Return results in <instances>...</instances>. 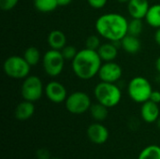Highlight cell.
Returning a JSON list of instances; mask_svg holds the SVG:
<instances>
[{
    "mask_svg": "<svg viewBox=\"0 0 160 159\" xmlns=\"http://www.w3.org/2000/svg\"><path fill=\"white\" fill-rule=\"evenodd\" d=\"M156 123H157V127H158V129L160 130V118H158V120Z\"/></svg>",
    "mask_w": 160,
    "mask_h": 159,
    "instance_id": "cell-33",
    "label": "cell"
},
{
    "mask_svg": "<svg viewBox=\"0 0 160 159\" xmlns=\"http://www.w3.org/2000/svg\"><path fill=\"white\" fill-rule=\"evenodd\" d=\"M108 0H87V3L90 7L96 9H100L104 7L107 4Z\"/></svg>",
    "mask_w": 160,
    "mask_h": 159,
    "instance_id": "cell-27",
    "label": "cell"
},
{
    "mask_svg": "<svg viewBox=\"0 0 160 159\" xmlns=\"http://www.w3.org/2000/svg\"><path fill=\"white\" fill-rule=\"evenodd\" d=\"M58 1V5L61 6V7H65V6H68L69 5L73 0H57Z\"/></svg>",
    "mask_w": 160,
    "mask_h": 159,
    "instance_id": "cell-30",
    "label": "cell"
},
{
    "mask_svg": "<svg viewBox=\"0 0 160 159\" xmlns=\"http://www.w3.org/2000/svg\"><path fill=\"white\" fill-rule=\"evenodd\" d=\"M100 39L99 37L97 35H92L89 36L86 40H85V48L90 49V50H94V51H98V48L100 47Z\"/></svg>",
    "mask_w": 160,
    "mask_h": 159,
    "instance_id": "cell-24",
    "label": "cell"
},
{
    "mask_svg": "<svg viewBox=\"0 0 160 159\" xmlns=\"http://www.w3.org/2000/svg\"><path fill=\"white\" fill-rule=\"evenodd\" d=\"M57 0H34L35 8L42 13H49L56 9L58 7Z\"/></svg>",
    "mask_w": 160,
    "mask_h": 159,
    "instance_id": "cell-20",
    "label": "cell"
},
{
    "mask_svg": "<svg viewBox=\"0 0 160 159\" xmlns=\"http://www.w3.org/2000/svg\"><path fill=\"white\" fill-rule=\"evenodd\" d=\"M160 110L158 104L148 100L142 103L141 108V117L145 123H156L159 118Z\"/></svg>",
    "mask_w": 160,
    "mask_h": 159,
    "instance_id": "cell-13",
    "label": "cell"
},
{
    "mask_svg": "<svg viewBox=\"0 0 160 159\" xmlns=\"http://www.w3.org/2000/svg\"><path fill=\"white\" fill-rule=\"evenodd\" d=\"M23 58L31 67L36 66L40 60V52L38 48L34 46H30L24 51Z\"/></svg>",
    "mask_w": 160,
    "mask_h": 159,
    "instance_id": "cell-22",
    "label": "cell"
},
{
    "mask_svg": "<svg viewBox=\"0 0 160 159\" xmlns=\"http://www.w3.org/2000/svg\"><path fill=\"white\" fill-rule=\"evenodd\" d=\"M43 92V83L38 76L32 75L23 79L21 87V95L23 100L31 102L38 101L41 98Z\"/></svg>",
    "mask_w": 160,
    "mask_h": 159,
    "instance_id": "cell-7",
    "label": "cell"
},
{
    "mask_svg": "<svg viewBox=\"0 0 160 159\" xmlns=\"http://www.w3.org/2000/svg\"><path fill=\"white\" fill-rule=\"evenodd\" d=\"M129 97L136 103H144L150 99L153 88L149 81L142 76H136L130 80L128 85Z\"/></svg>",
    "mask_w": 160,
    "mask_h": 159,
    "instance_id": "cell-4",
    "label": "cell"
},
{
    "mask_svg": "<svg viewBox=\"0 0 160 159\" xmlns=\"http://www.w3.org/2000/svg\"><path fill=\"white\" fill-rule=\"evenodd\" d=\"M138 159H160V146L156 144L146 146L139 154Z\"/></svg>",
    "mask_w": 160,
    "mask_h": 159,
    "instance_id": "cell-21",
    "label": "cell"
},
{
    "mask_svg": "<svg viewBox=\"0 0 160 159\" xmlns=\"http://www.w3.org/2000/svg\"><path fill=\"white\" fill-rule=\"evenodd\" d=\"M66 109L72 114H82L90 110L91 99L90 97L82 91H76L68 96L65 101Z\"/></svg>",
    "mask_w": 160,
    "mask_h": 159,
    "instance_id": "cell-8",
    "label": "cell"
},
{
    "mask_svg": "<svg viewBox=\"0 0 160 159\" xmlns=\"http://www.w3.org/2000/svg\"><path fill=\"white\" fill-rule=\"evenodd\" d=\"M120 45L126 52L130 54H136L142 48V43L139 37L129 34L120 41Z\"/></svg>",
    "mask_w": 160,
    "mask_h": 159,
    "instance_id": "cell-15",
    "label": "cell"
},
{
    "mask_svg": "<svg viewBox=\"0 0 160 159\" xmlns=\"http://www.w3.org/2000/svg\"><path fill=\"white\" fill-rule=\"evenodd\" d=\"M143 24L141 19H132L128 22V34L132 36L139 37L142 32Z\"/></svg>",
    "mask_w": 160,
    "mask_h": 159,
    "instance_id": "cell-23",
    "label": "cell"
},
{
    "mask_svg": "<svg viewBox=\"0 0 160 159\" xmlns=\"http://www.w3.org/2000/svg\"><path fill=\"white\" fill-rule=\"evenodd\" d=\"M37 157L38 159H51L49 152L44 149H40L37 152Z\"/></svg>",
    "mask_w": 160,
    "mask_h": 159,
    "instance_id": "cell-28",
    "label": "cell"
},
{
    "mask_svg": "<svg viewBox=\"0 0 160 159\" xmlns=\"http://www.w3.org/2000/svg\"><path fill=\"white\" fill-rule=\"evenodd\" d=\"M3 69L8 78L22 80L29 76L31 66L26 62L23 56L12 55L5 60Z\"/></svg>",
    "mask_w": 160,
    "mask_h": 159,
    "instance_id": "cell-5",
    "label": "cell"
},
{
    "mask_svg": "<svg viewBox=\"0 0 160 159\" xmlns=\"http://www.w3.org/2000/svg\"><path fill=\"white\" fill-rule=\"evenodd\" d=\"M45 95L50 101L55 104L65 102L68 97L66 87L56 81H52L47 83L45 87Z\"/></svg>",
    "mask_w": 160,
    "mask_h": 159,
    "instance_id": "cell-10",
    "label": "cell"
},
{
    "mask_svg": "<svg viewBox=\"0 0 160 159\" xmlns=\"http://www.w3.org/2000/svg\"><path fill=\"white\" fill-rule=\"evenodd\" d=\"M122 74H123V70L121 66L113 61H111V62H105L104 64L101 65L98 75L101 80V82L115 83L121 79Z\"/></svg>",
    "mask_w": 160,
    "mask_h": 159,
    "instance_id": "cell-9",
    "label": "cell"
},
{
    "mask_svg": "<svg viewBox=\"0 0 160 159\" xmlns=\"http://www.w3.org/2000/svg\"><path fill=\"white\" fill-rule=\"evenodd\" d=\"M86 134L90 142L95 144L105 143L110 136L108 128L104 125L100 124L99 122L90 125L87 128Z\"/></svg>",
    "mask_w": 160,
    "mask_h": 159,
    "instance_id": "cell-11",
    "label": "cell"
},
{
    "mask_svg": "<svg viewBox=\"0 0 160 159\" xmlns=\"http://www.w3.org/2000/svg\"><path fill=\"white\" fill-rule=\"evenodd\" d=\"M150 7L148 0H129L128 10L132 19H144Z\"/></svg>",
    "mask_w": 160,
    "mask_h": 159,
    "instance_id": "cell-12",
    "label": "cell"
},
{
    "mask_svg": "<svg viewBox=\"0 0 160 159\" xmlns=\"http://www.w3.org/2000/svg\"><path fill=\"white\" fill-rule=\"evenodd\" d=\"M65 61L66 59L64 58L61 51L51 49L47 51L42 57L43 69L48 76L55 78L62 73Z\"/></svg>",
    "mask_w": 160,
    "mask_h": 159,
    "instance_id": "cell-6",
    "label": "cell"
},
{
    "mask_svg": "<svg viewBox=\"0 0 160 159\" xmlns=\"http://www.w3.org/2000/svg\"><path fill=\"white\" fill-rule=\"evenodd\" d=\"M35 113V106L34 102L23 100L19 103L15 109L14 114L15 118L20 121H26L30 119Z\"/></svg>",
    "mask_w": 160,
    "mask_h": 159,
    "instance_id": "cell-14",
    "label": "cell"
},
{
    "mask_svg": "<svg viewBox=\"0 0 160 159\" xmlns=\"http://www.w3.org/2000/svg\"><path fill=\"white\" fill-rule=\"evenodd\" d=\"M18 2L19 0H0V8L3 11H9L17 6Z\"/></svg>",
    "mask_w": 160,
    "mask_h": 159,
    "instance_id": "cell-26",
    "label": "cell"
},
{
    "mask_svg": "<svg viewBox=\"0 0 160 159\" xmlns=\"http://www.w3.org/2000/svg\"><path fill=\"white\" fill-rule=\"evenodd\" d=\"M94 96L98 102L107 108H113L120 103L122 91L115 83L100 82L94 89Z\"/></svg>",
    "mask_w": 160,
    "mask_h": 159,
    "instance_id": "cell-3",
    "label": "cell"
},
{
    "mask_svg": "<svg viewBox=\"0 0 160 159\" xmlns=\"http://www.w3.org/2000/svg\"><path fill=\"white\" fill-rule=\"evenodd\" d=\"M108 109L106 106L98 102L96 104H92L90 108V113L94 120L97 122H102L108 117Z\"/></svg>",
    "mask_w": 160,
    "mask_h": 159,
    "instance_id": "cell-19",
    "label": "cell"
},
{
    "mask_svg": "<svg viewBox=\"0 0 160 159\" xmlns=\"http://www.w3.org/2000/svg\"><path fill=\"white\" fill-rule=\"evenodd\" d=\"M101 65L102 60L98 51L87 48L79 51L71 61V67L74 74L83 81L95 78L98 74Z\"/></svg>",
    "mask_w": 160,
    "mask_h": 159,
    "instance_id": "cell-2",
    "label": "cell"
},
{
    "mask_svg": "<svg viewBox=\"0 0 160 159\" xmlns=\"http://www.w3.org/2000/svg\"><path fill=\"white\" fill-rule=\"evenodd\" d=\"M115 44H116L115 42L110 41L108 43H104L100 45V47L98 50V52L102 61L111 62V61H113L117 57L118 49Z\"/></svg>",
    "mask_w": 160,
    "mask_h": 159,
    "instance_id": "cell-16",
    "label": "cell"
},
{
    "mask_svg": "<svg viewBox=\"0 0 160 159\" xmlns=\"http://www.w3.org/2000/svg\"><path fill=\"white\" fill-rule=\"evenodd\" d=\"M61 52H62V54H63V56H64V58L66 60H71L72 61L74 59V57L76 56L78 51L72 45H66L61 50Z\"/></svg>",
    "mask_w": 160,
    "mask_h": 159,
    "instance_id": "cell-25",
    "label": "cell"
},
{
    "mask_svg": "<svg viewBox=\"0 0 160 159\" xmlns=\"http://www.w3.org/2000/svg\"><path fill=\"white\" fill-rule=\"evenodd\" d=\"M48 44L51 49L61 51L67 45V37L60 30H52L48 36Z\"/></svg>",
    "mask_w": 160,
    "mask_h": 159,
    "instance_id": "cell-17",
    "label": "cell"
},
{
    "mask_svg": "<svg viewBox=\"0 0 160 159\" xmlns=\"http://www.w3.org/2000/svg\"><path fill=\"white\" fill-rule=\"evenodd\" d=\"M144 19L150 26L157 29L160 28V4L150 6Z\"/></svg>",
    "mask_w": 160,
    "mask_h": 159,
    "instance_id": "cell-18",
    "label": "cell"
},
{
    "mask_svg": "<svg viewBox=\"0 0 160 159\" xmlns=\"http://www.w3.org/2000/svg\"><path fill=\"white\" fill-rule=\"evenodd\" d=\"M155 40L160 46V28H158L155 33Z\"/></svg>",
    "mask_w": 160,
    "mask_h": 159,
    "instance_id": "cell-31",
    "label": "cell"
},
{
    "mask_svg": "<svg viewBox=\"0 0 160 159\" xmlns=\"http://www.w3.org/2000/svg\"><path fill=\"white\" fill-rule=\"evenodd\" d=\"M98 36L111 42H119L128 34V22L120 13L110 12L98 18L95 24Z\"/></svg>",
    "mask_w": 160,
    "mask_h": 159,
    "instance_id": "cell-1",
    "label": "cell"
},
{
    "mask_svg": "<svg viewBox=\"0 0 160 159\" xmlns=\"http://www.w3.org/2000/svg\"><path fill=\"white\" fill-rule=\"evenodd\" d=\"M151 101L157 103V104H159L160 103V92L159 91H154L152 92L151 94V97H150V99Z\"/></svg>",
    "mask_w": 160,
    "mask_h": 159,
    "instance_id": "cell-29",
    "label": "cell"
},
{
    "mask_svg": "<svg viewBox=\"0 0 160 159\" xmlns=\"http://www.w3.org/2000/svg\"><path fill=\"white\" fill-rule=\"evenodd\" d=\"M117 1L120 2V3H128L129 0H117Z\"/></svg>",
    "mask_w": 160,
    "mask_h": 159,
    "instance_id": "cell-34",
    "label": "cell"
},
{
    "mask_svg": "<svg viewBox=\"0 0 160 159\" xmlns=\"http://www.w3.org/2000/svg\"><path fill=\"white\" fill-rule=\"evenodd\" d=\"M156 68H157V70L158 71V73L160 74V56L156 61Z\"/></svg>",
    "mask_w": 160,
    "mask_h": 159,
    "instance_id": "cell-32",
    "label": "cell"
},
{
    "mask_svg": "<svg viewBox=\"0 0 160 159\" xmlns=\"http://www.w3.org/2000/svg\"><path fill=\"white\" fill-rule=\"evenodd\" d=\"M51 159H60V158H51Z\"/></svg>",
    "mask_w": 160,
    "mask_h": 159,
    "instance_id": "cell-35",
    "label": "cell"
}]
</instances>
